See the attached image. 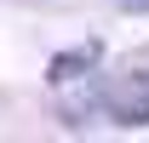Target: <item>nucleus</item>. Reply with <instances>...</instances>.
Returning a JSON list of instances; mask_svg holds the SVG:
<instances>
[{
	"label": "nucleus",
	"instance_id": "obj_2",
	"mask_svg": "<svg viewBox=\"0 0 149 143\" xmlns=\"http://www.w3.org/2000/svg\"><path fill=\"white\" fill-rule=\"evenodd\" d=\"M97 63V46H80V52H69V57H52V80L63 86V80H80V69H92Z\"/></svg>",
	"mask_w": 149,
	"mask_h": 143
},
{
	"label": "nucleus",
	"instance_id": "obj_1",
	"mask_svg": "<svg viewBox=\"0 0 149 143\" xmlns=\"http://www.w3.org/2000/svg\"><path fill=\"white\" fill-rule=\"evenodd\" d=\"M103 115L115 126H143L149 120V69H126L103 86Z\"/></svg>",
	"mask_w": 149,
	"mask_h": 143
},
{
	"label": "nucleus",
	"instance_id": "obj_3",
	"mask_svg": "<svg viewBox=\"0 0 149 143\" xmlns=\"http://www.w3.org/2000/svg\"><path fill=\"white\" fill-rule=\"evenodd\" d=\"M120 12H149V0H115Z\"/></svg>",
	"mask_w": 149,
	"mask_h": 143
}]
</instances>
